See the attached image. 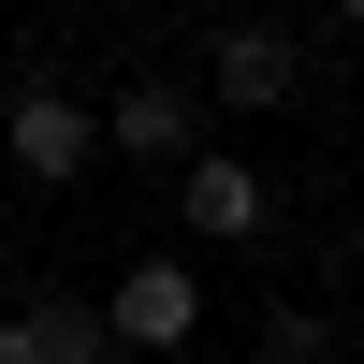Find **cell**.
<instances>
[{"label": "cell", "mask_w": 364, "mask_h": 364, "mask_svg": "<svg viewBox=\"0 0 364 364\" xmlns=\"http://www.w3.org/2000/svg\"><path fill=\"white\" fill-rule=\"evenodd\" d=\"M0 306H15V262H0Z\"/></svg>", "instance_id": "8fae6325"}, {"label": "cell", "mask_w": 364, "mask_h": 364, "mask_svg": "<svg viewBox=\"0 0 364 364\" xmlns=\"http://www.w3.org/2000/svg\"><path fill=\"white\" fill-rule=\"evenodd\" d=\"M321 15H336V29H364V0H321Z\"/></svg>", "instance_id": "30bf717a"}, {"label": "cell", "mask_w": 364, "mask_h": 364, "mask_svg": "<svg viewBox=\"0 0 364 364\" xmlns=\"http://www.w3.org/2000/svg\"><path fill=\"white\" fill-rule=\"evenodd\" d=\"M190 364H204V350H190Z\"/></svg>", "instance_id": "4fadbf2b"}, {"label": "cell", "mask_w": 364, "mask_h": 364, "mask_svg": "<svg viewBox=\"0 0 364 364\" xmlns=\"http://www.w3.org/2000/svg\"><path fill=\"white\" fill-rule=\"evenodd\" d=\"M15 87H29V73H15V44H0V102H15Z\"/></svg>", "instance_id": "9c48e42d"}, {"label": "cell", "mask_w": 364, "mask_h": 364, "mask_svg": "<svg viewBox=\"0 0 364 364\" xmlns=\"http://www.w3.org/2000/svg\"><path fill=\"white\" fill-rule=\"evenodd\" d=\"M175 219H190L204 248H248V233H277V190H262V161H233V146H204V161L175 175Z\"/></svg>", "instance_id": "277c9868"}, {"label": "cell", "mask_w": 364, "mask_h": 364, "mask_svg": "<svg viewBox=\"0 0 364 364\" xmlns=\"http://www.w3.org/2000/svg\"><path fill=\"white\" fill-rule=\"evenodd\" d=\"M44 364H132V350H117V321L87 291H44Z\"/></svg>", "instance_id": "8992f818"}, {"label": "cell", "mask_w": 364, "mask_h": 364, "mask_svg": "<svg viewBox=\"0 0 364 364\" xmlns=\"http://www.w3.org/2000/svg\"><path fill=\"white\" fill-rule=\"evenodd\" d=\"M306 350H321V321H306V306H262V364H306Z\"/></svg>", "instance_id": "ba28073f"}, {"label": "cell", "mask_w": 364, "mask_h": 364, "mask_svg": "<svg viewBox=\"0 0 364 364\" xmlns=\"http://www.w3.org/2000/svg\"><path fill=\"white\" fill-rule=\"evenodd\" d=\"M102 146H117V132H102V102H73L58 73H29L15 102H0V161H15L29 190H73V175L102 161Z\"/></svg>", "instance_id": "6da1fadb"}, {"label": "cell", "mask_w": 364, "mask_h": 364, "mask_svg": "<svg viewBox=\"0 0 364 364\" xmlns=\"http://www.w3.org/2000/svg\"><path fill=\"white\" fill-rule=\"evenodd\" d=\"M291 87H306V44H291L277 15H233L219 44H204V102H233V117H277Z\"/></svg>", "instance_id": "3957f363"}, {"label": "cell", "mask_w": 364, "mask_h": 364, "mask_svg": "<svg viewBox=\"0 0 364 364\" xmlns=\"http://www.w3.org/2000/svg\"><path fill=\"white\" fill-rule=\"evenodd\" d=\"M0 364H44V291H15V306H0Z\"/></svg>", "instance_id": "52a82bcc"}, {"label": "cell", "mask_w": 364, "mask_h": 364, "mask_svg": "<svg viewBox=\"0 0 364 364\" xmlns=\"http://www.w3.org/2000/svg\"><path fill=\"white\" fill-rule=\"evenodd\" d=\"M102 321H117V350H146V364H190V336H204V277H190V248H146V262H117Z\"/></svg>", "instance_id": "7a4b0ae2"}, {"label": "cell", "mask_w": 364, "mask_h": 364, "mask_svg": "<svg viewBox=\"0 0 364 364\" xmlns=\"http://www.w3.org/2000/svg\"><path fill=\"white\" fill-rule=\"evenodd\" d=\"M73 15H87V0H73Z\"/></svg>", "instance_id": "7c38bea8"}, {"label": "cell", "mask_w": 364, "mask_h": 364, "mask_svg": "<svg viewBox=\"0 0 364 364\" xmlns=\"http://www.w3.org/2000/svg\"><path fill=\"white\" fill-rule=\"evenodd\" d=\"M190 87H175V73H132V87H102V132H117V161H161V175H190L204 161V132H190Z\"/></svg>", "instance_id": "5b68a950"}]
</instances>
